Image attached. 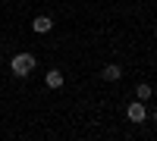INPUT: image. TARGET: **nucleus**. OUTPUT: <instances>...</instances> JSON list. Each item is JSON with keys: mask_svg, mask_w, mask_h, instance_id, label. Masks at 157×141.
<instances>
[{"mask_svg": "<svg viewBox=\"0 0 157 141\" xmlns=\"http://www.w3.org/2000/svg\"><path fill=\"white\" fill-rule=\"evenodd\" d=\"M44 82H47V88H63V72L60 69H47V75H44Z\"/></svg>", "mask_w": 157, "mask_h": 141, "instance_id": "39448f33", "label": "nucleus"}, {"mask_svg": "<svg viewBox=\"0 0 157 141\" xmlns=\"http://www.w3.org/2000/svg\"><path fill=\"white\" fill-rule=\"evenodd\" d=\"M32 28H35L38 35H47L50 28H54V19H50V16H38V19L32 22Z\"/></svg>", "mask_w": 157, "mask_h": 141, "instance_id": "20e7f679", "label": "nucleus"}, {"mask_svg": "<svg viewBox=\"0 0 157 141\" xmlns=\"http://www.w3.org/2000/svg\"><path fill=\"white\" fill-rule=\"evenodd\" d=\"M148 119H154V125H157V110H154V113H151V116H148Z\"/></svg>", "mask_w": 157, "mask_h": 141, "instance_id": "0eeeda50", "label": "nucleus"}, {"mask_svg": "<svg viewBox=\"0 0 157 141\" xmlns=\"http://www.w3.org/2000/svg\"><path fill=\"white\" fill-rule=\"evenodd\" d=\"M148 116H151V113H148V107H145V100H138V97L126 107V119H129V122H135V125H138V122H145Z\"/></svg>", "mask_w": 157, "mask_h": 141, "instance_id": "f03ea898", "label": "nucleus"}, {"mask_svg": "<svg viewBox=\"0 0 157 141\" xmlns=\"http://www.w3.org/2000/svg\"><path fill=\"white\" fill-rule=\"evenodd\" d=\"M35 66H38L35 54H25V50L10 60V69H13V75H16V79H29V75L35 72Z\"/></svg>", "mask_w": 157, "mask_h": 141, "instance_id": "f257e3e1", "label": "nucleus"}, {"mask_svg": "<svg viewBox=\"0 0 157 141\" xmlns=\"http://www.w3.org/2000/svg\"><path fill=\"white\" fill-rule=\"evenodd\" d=\"M151 94H154V91H151V85H148V82H141V85L135 88V97H138V100H145V104L151 100Z\"/></svg>", "mask_w": 157, "mask_h": 141, "instance_id": "423d86ee", "label": "nucleus"}, {"mask_svg": "<svg viewBox=\"0 0 157 141\" xmlns=\"http://www.w3.org/2000/svg\"><path fill=\"white\" fill-rule=\"evenodd\" d=\"M101 79L104 82H120L123 79V66H120V63H107V66L101 69Z\"/></svg>", "mask_w": 157, "mask_h": 141, "instance_id": "7ed1b4c3", "label": "nucleus"}]
</instances>
